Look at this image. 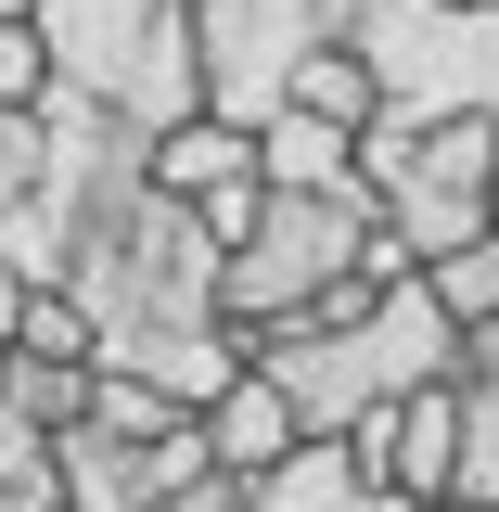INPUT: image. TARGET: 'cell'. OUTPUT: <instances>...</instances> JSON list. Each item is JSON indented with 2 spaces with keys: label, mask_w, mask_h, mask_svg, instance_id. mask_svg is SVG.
Wrapping results in <instances>:
<instances>
[{
  "label": "cell",
  "mask_w": 499,
  "mask_h": 512,
  "mask_svg": "<svg viewBox=\"0 0 499 512\" xmlns=\"http://www.w3.org/2000/svg\"><path fill=\"white\" fill-rule=\"evenodd\" d=\"M52 90V52H39V13H0V103H39Z\"/></svg>",
  "instance_id": "cell-18"
},
{
  "label": "cell",
  "mask_w": 499,
  "mask_h": 512,
  "mask_svg": "<svg viewBox=\"0 0 499 512\" xmlns=\"http://www.w3.org/2000/svg\"><path fill=\"white\" fill-rule=\"evenodd\" d=\"M282 103H308V116H333V128H372V116H384L372 64L346 52V39H320V52H295V77H282Z\"/></svg>",
  "instance_id": "cell-13"
},
{
  "label": "cell",
  "mask_w": 499,
  "mask_h": 512,
  "mask_svg": "<svg viewBox=\"0 0 499 512\" xmlns=\"http://www.w3.org/2000/svg\"><path fill=\"white\" fill-rule=\"evenodd\" d=\"M0 346H52V359H90V308L64 295V282H26V308H13V333Z\"/></svg>",
  "instance_id": "cell-17"
},
{
  "label": "cell",
  "mask_w": 499,
  "mask_h": 512,
  "mask_svg": "<svg viewBox=\"0 0 499 512\" xmlns=\"http://www.w3.org/2000/svg\"><path fill=\"white\" fill-rule=\"evenodd\" d=\"M141 180L167 192V205H192L205 244H244L256 205H269V180H256V128L218 116V103H192L180 128H154V141H141Z\"/></svg>",
  "instance_id": "cell-7"
},
{
  "label": "cell",
  "mask_w": 499,
  "mask_h": 512,
  "mask_svg": "<svg viewBox=\"0 0 499 512\" xmlns=\"http://www.w3.org/2000/svg\"><path fill=\"white\" fill-rule=\"evenodd\" d=\"M0 13H39V0H0Z\"/></svg>",
  "instance_id": "cell-23"
},
{
  "label": "cell",
  "mask_w": 499,
  "mask_h": 512,
  "mask_svg": "<svg viewBox=\"0 0 499 512\" xmlns=\"http://www.w3.org/2000/svg\"><path fill=\"white\" fill-rule=\"evenodd\" d=\"M256 372L295 397V423L308 436H346L372 397H397V384H436L461 372V320L423 295V269H397L372 308H346V320H320V333H256L244 346Z\"/></svg>",
  "instance_id": "cell-1"
},
{
  "label": "cell",
  "mask_w": 499,
  "mask_h": 512,
  "mask_svg": "<svg viewBox=\"0 0 499 512\" xmlns=\"http://www.w3.org/2000/svg\"><path fill=\"white\" fill-rule=\"evenodd\" d=\"M0 410H26L39 436H64L90 410V359H52V346H0Z\"/></svg>",
  "instance_id": "cell-12"
},
{
  "label": "cell",
  "mask_w": 499,
  "mask_h": 512,
  "mask_svg": "<svg viewBox=\"0 0 499 512\" xmlns=\"http://www.w3.org/2000/svg\"><path fill=\"white\" fill-rule=\"evenodd\" d=\"M436 512H499V500H461V487H448V500H436Z\"/></svg>",
  "instance_id": "cell-22"
},
{
  "label": "cell",
  "mask_w": 499,
  "mask_h": 512,
  "mask_svg": "<svg viewBox=\"0 0 499 512\" xmlns=\"http://www.w3.org/2000/svg\"><path fill=\"white\" fill-rule=\"evenodd\" d=\"M0 512H64V500H52V487H0Z\"/></svg>",
  "instance_id": "cell-21"
},
{
  "label": "cell",
  "mask_w": 499,
  "mask_h": 512,
  "mask_svg": "<svg viewBox=\"0 0 499 512\" xmlns=\"http://www.w3.org/2000/svg\"><path fill=\"white\" fill-rule=\"evenodd\" d=\"M448 487L499 500V384H474V372H461V461H448Z\"/></svg>",
  "instance_id": "cell-16"
},
{
  "label": "cell",
  "mask_w": 499,
  "mask_h": 512,
  "mask_svg": "<svg viewBox=\"0 0 499 512\" xmlns=\"http://www.w3.org/2000/svg\"><path fill=\"white\" fill-rule=\"evenodd\" d=\"M244 512H410V500H384L346 436H295L282 461H256V474H244Z\"/></svg>",
  "instance_id": "cell-9"
},
{
  "label": "cell",
  "mask_w": 499,
  "mask_h": 512,
  "mask_svg": "<svg viewBox=\"0 0 499 512\" xmlns=\"http://www.w3.org/2000/svg\"><path fill=\"white\" fill-rule=\"evenodd\" d=\"M461 372H474V384H499V308H487V320H461Z\"/></svg>",
  "instance_id": "cell-20"
},
{
  "label": "cell",
  "mask_w": 499,
  "mask_h": 512,
  "mask_svg": "<svg viewBox=\"0 0 499 512\" xmlns=\"http://www.w3.org/2000/svg\"><path fill=\"white\" fill-rule=\"evenodd\" d=\"M346 39V0H192V52H205V103L218 116H269L295 52Z\"/></svg>",
  "instance_id": "cell-6"
},
{
  "label": "cell",
  "mask_w": 499,
  "mask_h": 512,
  "mask_svg": "<svg viewBox=\"0 0 499 512\" xmlns=\"http://www.w3.org/2000/svg\"><path fill=\"white\" fill-rule=\"evenodd\" d=\"M346 448H359V474H372L384 500H448V461H461V372L372 397V410L346 423Z\"/></svg>",
  "instance_id": "cell-8"
},
{
  "label": "cell",
  "mask_w": 499,
  "mask_h": 512,
  "mask_svg": "<svg viewBox=\"0 0 499 512\" xmlns=\"http://www.w3.org/2000/svg\"><path fill=\"white\" fill-rule=\"evenodd\" d=\"M90 423H116V436H180L192 410H180L154 372H128V359H90Z\"/></svg>",
  "instance_id": "cell-15"
},
{
  "label": "cell",
  "mask_w": 499,
  "mask_h": 512,
  "mask_svg": "<svg viewBox=\"0 0 499 512\" xmlns=\"http://www.w3.org/2000/svg\"><path fill=\"white\" fill-rule=\"evenodd\" d=\"M256 180L333 192V205H372V192H359V128L308 116V103H269V116H256Z\"/></svg>",
  "instance_id": "cell-10"
},
{
  "label": "cell",
  "mask_w": 499,
  "mask_h": 512,
  "mask_svg": "<svg viewBox=\"0 0 499 512\" xmlns=\"http://www.w3.org/2000/svg\"><path fill=\"white\" fill-rule=\"evenodd\" d=\"M423 295H436L448 320H487V308H499V218H487V231H461V244H436V256H423Z\"/></svg>",
  "instance_id": "cell-14"
},
{
  "label": "cell",
  "mask_w": 499,
  "mask_h": 512,
  "mask_svg": "<svg viewBox=\"0 0 499 512\" xmlns=\"http://www.w3.org/2000/svg\"><path fill=\"white\" fill-rule=\"evenodd\" d=\"M359 192H372V218L410 256L487 231L499 218V116H397L384 103L359 128Z\"/></svg>",
  "instance_id": "cell-3"
},
{
  "label": "cell",
  "mask_w": 499,
  "mask_h": 512,
  "mask_svg": "<svg viewBox=\"0 0 499 512\" xmlns=\"http://www.w3.org/2000/svg\"><path fill=\"white\" fill-rule=\"evenodd\" d=\"M359 218H372V205H333V192H282V180H269L256 231H244V244H218V320H231L244 346H256V333H282V320H308L320 282L359 269Z\"/></svg>",
  "instance_id": "cell-5"
},
{
  "label": "cell",
  "mask_w": 499,
  "mask_h": 512,
  "mask_svg": "<svg viewBox=\"0 0 499 512\" xmlns=\"http://www.w3.org/2000/svg\"><path fill=\"white\" fill-rule=\"evenodd\" d=\"M346 52L397 116H499V0H346Z\"/></svg>",
  "instance_id": "cell-4"
},
{
  "label": "cell",
  "mask_w": 499,
  "mask_h": 512,
  "mask_svg": "<svg viewBox=\"0 0 499 512\" xmlns=\"http://www.w3.org/2000/svg\"><path fill=\"white\" fill-rule=\"evenodd\" d=\"M192 436H205V461H231V474H256V461H282V448L308 436V423H295V397H282V384L256 372H231L218 384V397H205V410H192Z\"/></svg>",
  "instance_id": "cell-11"
},
{
  "label": "cell",
  "mask_w": 499,
  "mask_h": 512,
  "mask_svg": "<svg viewBox=\"0 0 499 512\" xmlns=\"http://www.w3.org/2000/svg\"><path fill=\"white\" fill-rule=\"evenodd\" d=\"M39 52L77 103L128 116L141 141L205 103V52H192V0H39Z\"/></svg>",
  "instance_id": "cell-2"
},
{
  "label": "cell",
  "mask_w": 499,
  "mask_h": 512,
  "mask_svg": "<svg viewBox=\"0 0 499 512\" xmlns=\"http://www.w3.org/2000/svg\"><path fill=\"white\" fill-rule=\"evenodd\" d=\"M0 487H52V436L26 410H0Z\"/></svg>",
  "instance_id": "cell-19"
}]
</instances>
